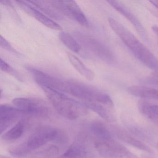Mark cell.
Returning <instances> with one entry per match:
<instances>
[{"instance_id":"16","label":"cell","mask_w":158,"mask_h":158,"mask_svg":"<svg viewBox=\"0 0 158 158\" xmlns=\"http://www.w3.org/2000/svg\"><path fill=\"white\" fill-rule=\"evenodd\" d=\"M28 120L23 119L18 121L10 129L2 135V138L7 142L15 141L23 135L28 125Z\"/></svg>"},{"instance_id":"12","label":"cell","mask_w":158,"mask_h":158,"mask_svg":"<svg viewBox=\"0 0 158 158\" xmlns=\"http://www.w3.org/2000/svg\"><path fill=\"white\" fill-rule=\"evenodd\" d=\"M15 2L27 14L36 19L47 27L58 31H61L62 29L61 27L59 24L49 18L42 12L39 10L35 6L29 3L28 1L18 0L15 1Z\"/></svg>"},{"instance_id":"22","label":"cell","mask_w":158,"mask_h":158,"mask_svg":"<svg viewBox=\"0 0 158 158\" xmlns=\"http://www.w3.org/2000/svg\"><path fill=\"white\" fill-rule=\"evenodd\" d=\"M0 68L2 71L12 76L19 81L21 82L23 81V77L22 76V75L18 73L14 68L11 66L9 64L5 62L4 60H2V58L0 60Z\"/></svg>"},{"instance_id":"15","label":"cell","mask_w":158,"mask_h":158,"mask_svg":"<svg viewBox=\"0 0 158 158\" xmlns=\"http://www.w3.org/2000/svg\"><path fill=\"white\" fill-rule=\"evenodd\" d=\"M89 129L94 136L95 140L103 142H111L115 141L114 135L104 123L99 121L91 122L89 125Z\"/></svg>"},{"instance_id":"14","label":"cell","mask_w":158,"mask_h":158,"mask_svg":"<svg viewBox=\"0 0 158 158\" xmlns=\"http://www.w3.org/2000/svg\"><path fill=\"white\" fill-rule=\"evenodd\" d=\"M107 2L119 13L125 17L135 28L138 33L144 39L148 40V36L143 25L133 12L123 3L116 1H108Z\"/></svg>"},{"instance_id":"24","label":"cell","mask_w":158,"mask_h":158,"mask_svg":"<svg viewBox=\"0 0 158 158\" xmlns=\"http://www.w3.org/2000/svg\"><path fill=\"white\" fill-rule=\"evenodd\" d=\"M148 82L150 84L158 86V72H154L148 77Z\"/></svg>"},{"instance_id":"30","label":"cell","mask_w":158,"mask_h":158,"mask_svg":"<svg viewBox=\"0 0 158 158\" xmlns=\"http://www.w3.org/2000/svg\"><path fill=\"white\" fill-rule=\"evenodd\" d=\"M157 148H158V143H157Z\"/></svg>"},{"instance_id":"6","label":"cell","mask_w":158,"mask_h":158,"mask_svg":"<svg viewBox=\"0 0 158 158\" xmlns=\"http://www.w3.org/2000/svg\"><path fill=\"white\" fill-rule=\"evenodd\" d=\"M15 107L21 110L25 115L39 118H46L50 114L47 104L39 99L31 98H17L14 99Z\"/></svg>"},{"instance_id":"4","label":"cell","mask_w":158,"mask_h":158,"mask_svg":"<svg viewBox=\"0 0 158 158\" xmlns=\"http://www.w3.org/2000/svg\"><path fill=\"white\" fill-rule=\"evenodd\" d=\"M48 99L62 116L70 120H74L86 115V107L79 102L66 96L64 93L42 88Z\"/></svg>"},{"instance_id":"3","label":"cell","mask_w":158,"mask_h":158,"mask_svg":"<svg viewBox=\"0 0 158 158\" xmlns=\"http://www.w3.org/2000/svg\"><path fill=\"white\" fill-rule=\"evenodd\" d=\"M64 134L58 128L50 126H44L37 128L27 140L22 144L26 157H31L33 153L45 148L50 142L63 144L66 142Z\"/></svg>"},{"instance_id":"21","label":"cell","mask_w":158,"mask_h":158,"mask_svg":"<svg viewBox=\"0 0 158 158\" xmlns=\"http://www.w3.org/2000/svg\"><path fill=\"white\" fill-rule=\"evenodd\" d=\"M59 38L64 46L70 50L75 53L80 52L81 48L80 44L71 35L66 32H61L59 34Z\"/></svg>"},{"instance_id":"13","label":"cell","mask_w":158,"mask_h":158,"mask_svg":"<svg viewBox=\"0 0 158 158\" xmlns=\"http://www.w3.org/2000/svg\"><path fill=\"white\" fill-rule=\"evenodd\" d=\"M25 115L21 110L8 104L0 106V131L2 134L10 126L22 119Z\"/></svg>"},{"instance_id":"8","label":"cell","mask_w":158,"mask_h":158,"mask_svg":"<svg viewBox=\"0 0 158 158\" xmlns=\"http://www.w3.org/2000/svg\"><path fill=\"white\" fill-rule=\"evenodd\" d=\"M93 146L98 154L103 158H133L136 157L128 149L115 140L108 142L94 140Z\"/></svg>"},{"instance_id":"27","label":"cell","mask_w":158,"mask_h":158,"mask_svg":"<svg viewBox=\"0 0 158 158\" xmlns=\"http://www.w3.org/2000/svg\"><path fill=\"white\" fill-rule=\"evenodd\" d=\"M150 2L152 3L153 6H155L157 9H158V0H156V1H150Z\"/></svg>"},{"instance_id":"5","label":"cell","mask_w":158,"mask_h":158,"mask_svg":"<svg viewBox=\"0 0 158 158\" xmlns=\"http://www.w3.org/2000/svg\"><path fill=\"white\" fill-rule=\"evenodd\" d=\"M75 34L77 40L88 53L107 63L113 62L114 58L111 52L101 42L82 33Z\"/></svg>"},{"instance_id":"29","label":"cell","mask_w":158,"mask_h":158,"mask_svg":"<svg viewBox=\"0 0 158 158\" xmlns=\"http://www.w3.org/2000/svg\"><path fill=\"white\" fill-rule=\"evenodd\" d=\"M1 158H10L9 157H5V156H1Z\"/></svg>"},{"instance_id":"26","label":"cell","mask_w":158,"mask_h":158,"mask_svg":"<svg viewBox=\"0 0 158 158\" xmlns=\"http://www.w3.org/2000/svg\"><path fill=\"white\" fill-rule=\"evenodd\" d=\"M152 30L153 31V32H154L155 35H156V36L157 37V38H158V27L156 25H154L152 27Z\"/></svg>"},{"instance_id":"18","label":"cell","mask_w":158,"mask_h":158,"mask_svg":"<svg viewBox=\"0 0 158 158\" xmlns=\"http://www.w3.org/2000/svg\"><path fill=\"white\" fill-rule=\"evenodd\" d=\"M29 3L35 6L37 9L40 10L43 13L46 14L51 18L57 20H62L63 15H62L52 5L50 1H28Z\"/></svg>"},{"instance_id":"7","label":"cell","mask_w":158,"mask_h":158,"mask_svg":"<svg viewBox=\"0 0 158 158\" xmlns=\"http://www.w3.org/2000/svg\"><path fill=\"white\" fill-rule=\"evenodd\" d=\"M88 139L86 135H78L71 146L59 158H97Z\"/></svg>"},{"instance_id":"11","label":"cell","mask_w":158,"mask_h":158,"mask_svg":"<svg viewBox=\"0 0 158 158\" xmlns=\"http://www.w3.org/2000/svg\"><path fill=\"white\" fill-rule=\"evenodd\" d=\"M110 129L114 136L123 142L150 154H153L154 153L153 150L143 141L132 135V134L121 127L112 125L110 126Z\"/></svg>"},{"instance_id":"23","label":"cell","mask_w":158,"mask_h":158,"mask_svg":"<svg viewBox=\"0 0 158 158\" xmlns=\"http://www.w3.org/2000/svg\"><path fill=\"white\" fill-rule=\"evenodd\" d=\"M0 46L2 48L6 50L7 51L10 52L15 54H19L18 52L12 47L10 43L7 41L2 36V35H1L0 37Z\"/></svg>"},{"instance_id":"10","label":"cell","mask_w":158,"mask_h":158,"mask_svg":"<svg viewBox=\"0 0 158 158\" xmlns=\"http://www.w3.org/2000/svg\"><path fill=\"white\" fill-rule=\"evenodd\" d=\"M27 69L41 88L49 89L64 93L65 81L60 80L34 67L29 66Z\"/></svg>"},{"instance_id":"1","label":"cell","mask_w":158,"mask_h":158,"mask_svg":"<svg viewBox=\"0 0 158 158\" xmlns=\"http://www.w3.org/2000/svg\"><path fill=\"white\" fill-rule=\"evenodd\" d=\"M108 22L114 32L140 62L154 72H158V59L149 49L119 21L109 17Z\"/></svg>"},{"instance_id":"19","label":"cell","mask_w":158,"mask_h":158,"mask_svg":"<svg viewBox=\"0 0 158 158\" xmlns=\"http://www.w3.org/2000/svg\"><path fill=\"white\" fill-rule=\"evenodd\" d=\"M67 56L71 64L81 75L89 80L94 79V72L85 65L78 58L70 52L67 53Z\"/></svg>"},{"instance_id":"25","label":"cell","mask_w":158,"mask_h":158,"mask_svg":"<svg viewBox=\"0 0 158 158\" xmlns=\"http://www.w3.org/2000/svg\"><path fill=\"white\" fill-rule=\"evenodd\" d=\"M150 107L152 111L154 113L155 115L158 117V105L150 103Z\"/></svg>"},{"instance_id":"2","label":"cell","mask_w":158,"mask_h":158,"mask_svg":"<svg viewBox=\"0 0 158 158\" xmlns=\"http://www.w3.org/2000/svg\"><path fill=\"white\" fill-rule=\"evenodd\" d=\"M64 93L80 100L86 107L92 104H102L110 108L114 106L113 102L109 95L78 81H65Z\"/></svg>"},{"instance_id":"28","label":"cell","mask_w":158,"mask_h":158,"mask_svg":"<svg viewBox=\"0 0 158 158\" xmlns=\"http://www.w3.org/2000/svg\"><path fill=\"white\" fill-rule=\"evenodd\" d=\"M142 158H152V157H149V156H142Z\"/></svg>"},{"instance_id":"17","label":"cell","mask_w":158,"mask_h":158,"mask_svg":"<svg viewBox=\"0 0 158 158\" xmlns=\"http://www.w3.org/2000/svg\"><path fill=\"white\" fill-rule=\"evenodd\" d=\"M131 95L144 99L158 100V89L144 86H132L127 88Z\"/></svg>"},{"instance_id":"9","label":"cell","mask_w":158,"mask_h":158,"mask_svg":"<svg viewBox=\"0 0 158 158\" xmlns=\"http://www.w3.org/2000/svg\"><path fill=\"white\" fill-rule=\"evenodd\" d=\"M50 2L62 15L73 19L83 26H89L87 18L75 1H50Z\"/></svg>"},{"instance_id":"31","label":"cell","mask_w":158,"mask_h":158,"mask_svg":"<svg viewBox=\"0 0 158 158\" xmlns=\"http://www.w3.org/2000/svg\"><path fill=\"white\" fill-rule=\"evenodd\" d=\"M138 158L137 157H135V158Z\"/></svg>"},{"instance_id":"20","label":"cell","mask_w":158,"mask_h":158,"mask_svg":"<svg viewBox=\"0 0 158 158\" xmlns=\"http://www.w3.org/2000/svg\"><path fill=\"white\" fill-rule=\"evenodd\" d=\"M126 126L129 133L141 141L150 143L153 141L152 136L144 128L133 124H127Z\"/></svg>"}]
</instances>
